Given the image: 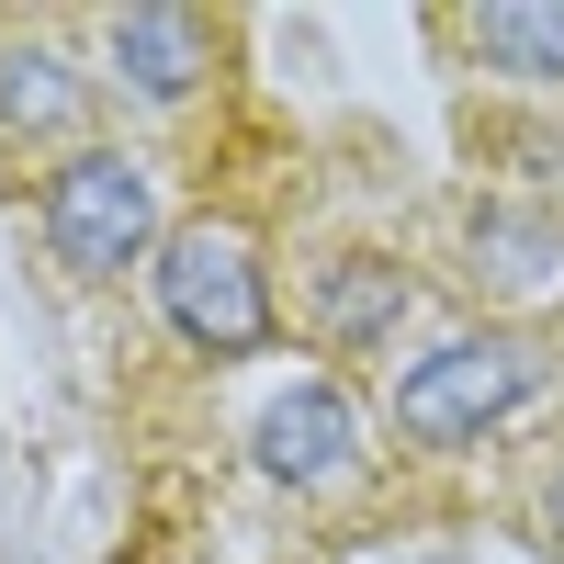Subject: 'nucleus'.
Segmentation results:
<instances>
[{"label":"nucleus","instance_id":"nucleus-1","mask_svg":"<svg viewBox=\"0 0 564 564\" xmlns=\"http://www.w3.org/2000/svg\"><path fill=\"white\" fill-rule=\"evenodd\" d=\"M159 316L193 350H215V361H249L271 339V282H260L238 226H181V238L159 249Z\"/></svg>","mask_w":564,"mask_h":564},{"label":"nucleus","instance_id":"nucleus-2","mask_svg":"<svg viewBox=\"0 0 564 564\" xmlns=\"http://www.w3.org/2000/svg\"><path fill=\"white\" fill-rule=\"evenodd\" d=\"M45 238H57L68 271H124L135 249L159 238V193H148V170L113 159V148H79L45 170Z\"/></svg>","mask_w":564,"mask_h":564},{"label":"nucleus","instance_id":"nucleus-3","mask_svg":"<svg viewBox=\"0 0 564 564\" xmlns=\"http://www.w3.org/2000/svg\"><path fill=\"white\" fill-rule=\"evenodd\" d=\"M531 395V350L508 339V327H475V339H452V350H430L395 384V430L406 441H475L486 417H508Z\"/></svg>","mask_w":564,"mask_h":564},{"label":"nucleus","instance_id":"nucleus-4","mask_svg":"<svg viewBox=\"0 0 564 564\" xmlns=\"http://www.w3.org/2000/svg\"><path fill=\"white\" fill-rule=\"evenodd\" d=\"M350 452H361V406L339 384H294L260 406V475L271 486H339Z\"/></svg>","mask_w":564,"mask_h":564},{"label":"nucleus","instance_id":"nucleus-5","mask_svg":"<svg viewBox=\"0 0 564 564\" xmlns=\"http://www.w3.org/2000/svg\"><path fill=\"white\" fill-rule=\"evenodd\" d=\"M113 68L135 102H181L204 79V23L193 12H113Z\"/></svg>","mask_w":564,"mask_h":564},{"label":"nucleus","instance_id":"nucleus-6","mask_svg":"<svg viewBox=\"0 0 564 564\" xmlns=\"http://www.w3.org/2000/svg\"><path fill=\"white\" fill-rule=\"evenodd\" d=\"M508 79H564V12H531V0H497V12L463 23Z\"/></svg>","mask_w":564,"mask_h":564},{"label":"nucleus","instance_id":"nucleus-7","mask_svg":"<svg viewBox=\"0 0 564 564\" xmlns=\"http://www.w3.org/2000/svg\"><path fill=\"white\" fill-rule=\"evenodd\" d=\"M316 305H327V327H339V339L361 350V339H384V327L406 316V271H395V260H339Z\"/></svg>","mask_w":564,"mask_h":564},{"label":"nucleus","instance_id":"nucleus-8","mask_svg":"<svg viewBox=\"0 0 564 564\" xmlns=\"http://www.w3.org/2000/svg\"><path fill=\"white\" fill-rule=\"evenodd\" d=\"M0 124H23V135L79 124V79L57 57H12V68H0Z\"/></svg>","mask_w":564,"mask_h":564},{"label":"nucleus","instance_id":"nucleus-9","mask_svg":"<svg viewBox=\"0 0 564 564\" xmlns=\"http://www.w3.org/2000/svg\"><path fill=\"white\" fill-rule=\"evenodd\" d=\"M553 542H564V475H553Z\"/></svg>","mask_w":564,"mask_h":564}]
</instances>
